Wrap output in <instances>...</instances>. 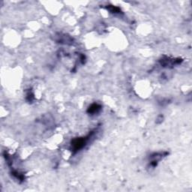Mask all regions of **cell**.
I'll list each match as a JSON object with an SVG mask.
<instances>
[{
    "label": "cell",
    "mask_w": 192,
    "mask_h": 192,
    "mask_svg": "<svg viewBox=\"0 0 192 192\" xmlns=\"http://www.w3.org/2000/svg\"><path fill=\"white\" fill-rule=\"evenodd\" d=\"M110 11H111L112 13H119L120 11V9L119 8L115 7V6H111Z\"/></svg>",
    "instance_id": "3"
},
{
    "label": "cell",
    "mask_w": 192,
    "mask_h": 192,
    "mask_svg": "<svg viewBox=\"0 0 192 192\" xmlns=\"http://www.w3.org/2000/svg\"><path fill=\"white\" fill-rule=\"evenodd\" d=\"M88 137H83V138H77V139L73 140L71 142V146H72L73 151L75 152H77V151L80 150L84 147L86 145V143H87L88 140Z\"/></svg>",
    "instance_id": "1"
},
{
    "label": "cell",
    "mask_w": 192,
    "mask_h": 192,
    "mask_svg": "<svg viewBox=\"0 0 192 192\" xmlns=\"http://www.w3.org/2000/svg\"><path fill=\"white\" fill-rule=\"evenodd\" d=\"M102 109L101 105L98 104H93L88 109V113H91V114H95V113H97L99 112Z\"/></svg>",
    "instance_id": "2"
}]
</instances>
